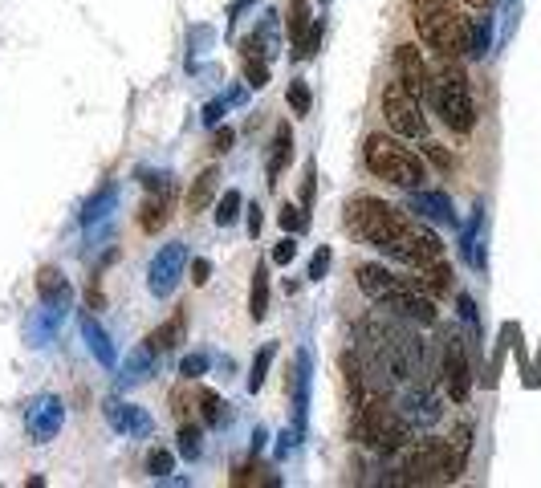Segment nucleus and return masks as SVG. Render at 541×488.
I'll return each mask as SVG.
<instances>
[{
  "instance_id": "f257e3e1",
  "label": "nucleus",
  "mask_w": 541,
  "mask_h": 488,
  "mask_svg": "<svg viewBox=\"0 0 541 488\" xmlns=\"http://www.w3.org/2000/svg\"><path fill=\"white\" fill-rule=\"evenodd\" d=\"M346 224L354 228V236H363L371 249H379L383 257L403 261L411 269H424V265H432V261L444 257L440 236L424 220H411L399 208H391L387 200L354 196L346 204Z\"/></svg>"
},
{
  "instance_id": "f03ea898",
  "label": "nucleus",
  "mask_w": 541,
  "mask_h": 488,
  "mask_svg": "<svg viewBox=\"0 0 541 488\" xmlns=\"http://www.w3.org/2000/svg\"><path fill=\"white\" fill-rule=\"evenodd\" d=\"M354 444H363V448H375L383 456H395L411 444V419L399 415L387 399H363L354 411Z\"/></svg>"
},
{
  "instance_id": "7ed1b4c3",
  "label": "nucleus",
  "mask_w": 541,
  "mask_h": 488,
  "mask_svg": "<svg viewBox=\"0 0 541 488\" xmlns=\"http://www.w3.org/2000/svg\"><path fill=\"white\" fill-rule=\"evenodd\" d=\"M468 452L456 448L452 440H411L403 448V464H399V480L403 484H452L464 472Z\"/></svg>"
},
{
  "instance_id": "20e7f679",
  "label": "nucleus",
  "mask_w": 541,
  "mask_h": 488,
  "mask_svg": "<svg viewBox=\"0 0 541 488\" xmlns=\"http://www.w3.org/2000/svg\"><path fill=\"white\" fill-rule=\"evenodd\" d=\"M363 163H367V171L375 179H387L403 192H415V188H424L428 183L424 159H419L415 151H407V147H399L391 135H371L363 143Z\"/></svg>"
},
{
  "instance_id": "39448f33",
  "label": "nucleus",
  "mask_w": 541,
  "mask_h": 488,
  "mask_svg": "<svg viewBox=\"0 0 541 488\" xmlns=\"http://www.w3.org/2000/svg\"><path fill=\"white\" fill-rule=\"evenodd\" d=\"M415 33L432 53H440L444 61L468 53V33H472V17H464L452 0L444 5H428V9H415Z\"/></svg>"
},
{
  "instance_id": "423d86ee",
  "label": "nucleus",
  "mask_w": 541,
  "mask_h": 488,
  "mask_svg": "<svg viewBox=\"0 0 541 488\" xmlns=\"http://www.w3.org/2000/svg\"><path fill=\"white\" fill-rule=\"evenodd\" d=\"M440 122L452 131V135H472L476 127V102H472V90H468V78L460 66H440V74H432V90H428Z\"/></svg>"
},
{
  "instance_id": "0eeeda50",
  "label": "nucleus",
  "mask_w": 541,
  "mask_h": 488,
  "mask_svg": "<svg viewBox=\"0 0 541 488\" xmlns=\"http://www.w3.org/2000/svg\"><path fill=\"white\" fill-rule=\"evenodd\" d=\"M383 122H387V131L399 135V139H424L428 135L424 102L411 98L399 82H387V90H383Z\"/></svg>"
},
{
  "instance_id": "6e6552de",
  "label": "nucleus",
  "mask_w": 541,
  "mask_h": 488,
  "mask_svg": "<svg viewBox=\"0 0 541 488\" xmlns=\"http://www.w3.org/2000/svg\"><path fill=\"white\" fill-rule=\"evenodd\" d=\"M379 310H387L391 318H399V322H411V326H436V297L432 293H424V289H415V285H403V289H395V293H387L383 301H379Z\"/></svg>"
},
{
  "instance_id": "1a4fd4ad",
  "label": "nucleus",
  "mask_w": 541,
  "mask_h": 488,
  "mask_svg": "<svg viewBox=\"0 0 541 488\" xmlns=\"http://www.w3.org/2000/svg\"><path fill=\"white\" fill-rule=\"evenodd\" d=\"M184 269H188V249L179 240L163 244V249L151 257V269H147V289L155 297H171L184 281Z\"/></svg>"
},
{
  "instance_id": "9d476101",
  "label": "nucleus",
  "mask_w": 541,
  "mask_h": 488,
  "mask_svg": "<svg viewBox=\"0 0 541 488\" xmlns=\"http://www.w3.org/2000/svg\"><path fill=\"white\" fill-rule=\"evenodd\" d=\"M395 82H399L411 98H419V102L428 98V90H432V70H428L424 49H419V45L407 41V45L395 49Z\"/></svg>"
},
{
  "instance_id": "9b49d317",
  "label": "nucleus",
  "mask_w": 541,
  "mask_h": 488,
  "mask_svg": "<svg viewBox=\"0 0 541 488\" xmlns=\"http://www.w3.org/2000/svg\"><path fill=\"white\" fill-rule=\"evenodd\" d=\"M66 423V403L57 395H37L25 407V427H29V440L33 444H49Z\"/></svg>"
},
{
  "instance_id": "f8f14e48",
  "label": "nucleus",
  "mask_w": 541,
  "mask_h": 488,
  "mask_svg": "<svg viewBox=\"0 0 541 488\" xmlns=\"http://www.w3.org/2000/svg\"><path fill=\"white\" fill-rule=\"evenodd\" d=\"M440 375H444V387H448L452 403H464V399L472 395V366H468V354H464L460 334H448V338H444V362H440Z\"/></svg>"
},
{
  "instance_id": "ddd939ff",
  "label": "nucleus",
  "mask_w": 541,
  "mask_h": 488,
  "mask_svg": "<svg viewBox=\"0 0 541 488\" xmlns=\"http://www.w3.org/2000/svg\"><path fill=\"white\" fill-rule=\"evenodd\" d=\"M310 387H314V358H310V350H297L293 375H289V399H293V427H297V432H306Z\"/></svg>"
},
{
  "instance_id": "4468645a",
  "label": "nucleus",
  "mask_w": 541,
  "mask_h": 488,
  "mask_svg": "<svg viewBox=\"0 0 541 488\" xmlns=\"http://www.w3.org/2000/svg\"><path fill=\"white\" fill-rule=\"evenodd\" d=\"M102 415H106V423L114 427L118 436H151V415L139 407V403H127V399H118V395H110L106 403H102Z\"/></svg>"
},
{
  "instance_id": "2eb2a0df",
  "label": "nucleus",
  "mask_w": 541,
  "mask_h": 488,
  "mask_svg": "<svg viewBox=\"0 0 541 488\" xmlns=\"http://www.w3.org/2000/svg\"><path fill=\"white\" fill-rule=\"evenodd\" d=\"M407 212H415L419 220H436V224H460L456 220V208H452V196L448 192H428V188H415L407 192Z\"/></svg>"
},
{
  "instance_id": "dca6fc26",
  "label": "nucleus",
  "mask_w": 541,
  "mask_h": 488,
  "mask_svg": "<svg viewBox=\"0 0 541 488\" xmlns=\"http://www.w3.org/2000/svg\"><path fill=\"white\" fill-rule=\"evenodd\" d=\"M354 277H358V289H363L371 301H383L387 293H395V289L411 285V277H399V273H391L387 265H375V261L358 265V269H354Z\"/></svg>"
},
{
  "instance_id": "f3484780",
  "label": "nucleus",
  "mask_w": 541,
  "mask_h": 488,
  "mask_svg": "<svg viewBox=\"0 0 541 488\" xmlns=\"http://www.w3.org/2000/svg\"><path fill=\"white\" fill-rule=\"evenodd\" d=\"M289 159H293V131H289V122H281V127L273 131L269 159H265V183H269V188H277V183H281V171H285Z\"/></svg>"
},
{
  "instance_id": "a211bd4d",
  "label": "nucleus",
  "mask_w": 541,
  "mask_h": 488,
  "mask_svg": "<svg viewBox=\"0 0 541 488\" xmlns=\"http://www.w3.org/2000/svg\"><path fill=\"white\" fill-rule=\"evenodd\" d=\"M37 297H41L45 305H53V310H66V301H70V281H66V273L53 269V265H45V269L37 273Z\"/></svg>"
},
{
  "instance_id": "6ab92c4d",
  "label": "nucleus",
  "mask_w": 541,
  "mask_h": 488,
  "mask_svg": "<svg viewBox=\"0 0 541 488\" xmlns=\"http://www.w3.org/2000/svg\"><path fill=\"white\" fill-rule=\"evenodd\" d=\"M159 354L151 350V346H135L131 354H127V366H123V375H118V383H123V387H139V383H147L151 375H155V362Z\"/></svg>"
},
{
  "instance_id": "aec40b11",
  "label": "nucleus",
  "mask_w": 541,
  "mask_h": 488,
  "mask_svg": "<svg viewBox=\"0 0 541 488\" xmlns=\"http://www.w3.org/2000/svg\"><path fill=\"white\" fill-rule=\"evenodd\" d=\"M82 338H86L90 354H94V358H98V362L106 366V371H114V366H118V350H114L110 334H106V330H102V326H98V322H94L90 314L82 318Z\"/></svg>"
},
{
  "instance_id": "412c9836",
  "label": "nucleus",
  "mask_w": 541,
  "mask_h": 488,
  "mask_svg": "<svg viewBox=\"0 0 541 488\" xmlns=\"http://www.w3.org/2000/svg\"><path fill=\"white\" fill-rule=\"evenodd\" d=\"M184 334H188V314H184V310H175L159 330H151L147 346H151L155 354H167V350H175L179 342H184Z\"/></svg>"
},
{
  "instance_id": "4be33fe9",
  "label": "nucleus",
  "mask_w": 541,
  "mask_h": 488,
  "mask_svg": "<svg viewBox=\"0 0 541 488\" xmlns=\"http://www.w3.org/2000/svg\"><path fill=\"white\" fill-rule=\"evenodd\" d=\"M216 192H220V171L216 167H204L196 179H192V188H188V212L196 216V212H204L212 200H216Z\"/></svg>"
},
{
  "instance_id": "5701e85b",
  "label": "nucleus",
  "mask_w": 541,
  "mask_h": 488,
  "mask_svg": "<svg viewBox=\"0 0 541 488\" xmlns=\"http://www.w3.org/2000/svg\"><path fill=\"white\" fill-rule=\"evenodd\" d=\"M167 220H171V196L151 192V196L143 200V208H139V228H143L147 236H159V228H167Z\"/></svg>"
},
{
  "instance_id": "b1692460",
  "label": "nucleus",
  "mask_w": 541,
  "mask_h": 488,
  "mask_svg": "<svg viewBox=\"0 0 541 488\" xmlns=\"http://www.w3.org/2000/svg\"><path fill=\"white\" fill-rule=\"evenodd\" d=\"M310 25H314V17H310V0H289V17H285V29H289V45H293V53L302 49V41H306Z\"/></svg>"
},
{
  "instance_id": "393cba45",
  "label": "nucleus",
  "mask_w": 541,
  "mask_h": 488,
  "mask_svg": "<svg viewBox=\"0 0 541 488\" xmlns=\"http://www.w3.org/2000/svg\"><path fill=\"white\" fill-rule=\"evenodd\" d=\"M196 411H200L204 427H224V423L232 419L228 403H224V399H220L216 391H208V387H200V391H196Z\"/></svg>"
},
{
  "instance_id": "a878e982",
  "label": "nucleus",
  "mask_w": 541,
  "mask_h": 488,
  "mask_svg": "<svg viewBox=\"0 0 541 488\" xmlns=\"http://www.w3.org/2000/svg\"><path fill=\"white\" fill-rule=\"evenodd\" d=\"M265 314H269V265H257L249 285V318L265 322Z\"/></svg>"
},
{
  "instance_id": "bb28decb",
  "label": "nucleus",
  "mask_w": 541,
  "mask_h": 488,
  "mask_svg": "<svg viewBox=\"0 0 541 488\" xmlns=\"http://www.w3.org/2000/svg\"><path fill=\"white\" fill-rule=\"evenodd\" d=\"M179 456L184 460H200L204 456V427L179 419Z\"/></svg>"
},
{
  "instance_id": "cd10ccee",
  "label": "nucleus",
  "mask_w": 541,
  "mask_h": 488,
  "mask_svg": "<svg viewBox=\"0 0 541 488\" xmlns=\"http://www.w3.org/2000/svg\"><path fill=\"white\" fill-rule=\"evenodd\" d=\"M240 208H245V196H240L236 188H228V192L220 196V204H216V224H220V228H232V224L240 220Z\"/></svg>"
},
{
  "instance_id": "c85d7f7f",
  "label": "nucleus",
  "mask_w": 541,
  "mask_h": 488,
  "mask_svg": "<svg viewBox=\"0 0 541 488\" xmlns=\"http://www.w3.org/2000/svg\"><path fill=\"white\" fill-rule=\"evenodd\" d=\"M273 358H277V346L269 342V346H261V354L253 358V371H249V391L257 395L261 387H265V379H269V366H273Z\"/></svg>"
},
{
  "instance_id": "c756f323",
  "label": "nucleus",
  "mask_w": 541,
  "mask_h": 488,
  "mask_svg": "<svg viewBox=\"0 0 541 488\" xmlns=\"http://www.w3.org/2000/svg\"><path fill=\"white\" fill-rule=\"evenodd\" d=\"M277 224H281L285 232H293V236H302V232L310 228V216H306V208H297V204H285V208L277 212Z\"/></svg>"
},
{
  "instance_id": "7c9ffc66",
  "label": "nucleus",
  "mask_w": 541,
  "mask_h": 488,
  "mask_svg": "<svg viewBox=\"0 0 541 488\" xmlns=\"http://www.w3.org/2000/svg\"><path fill=\"white\" fill-rule=\"evenodd\" d=\"M489 53V17H472L468 33V57H485Z\"/></svg>"
},
{
  "instance_id": "2f4dec72",
  "label": "nucleus",
  "mask_w": 541,
  "mask_h": 488,
  "mask_svg": "<svg viewBox=\"0 0 541 488\" xmlns=\"http://www.w3.org/2000/svg\"><path fill=\"white\" fill-rule=\"evenodd\" d=\"M285 98H289V106H293L297 118H306V114L314 110V94H310L306 82H289V94H285Z\"/></svg>"
},
{
  "instance_id": "473e14b6",
  "label": "nucleus",
  "mask_w": 541,
  "mask_h": 488,
  "mask_svg": "<svg viewBox=\"0 0 541 488\" xmlns=\"http://www.w3.org/2000/svg\"><path fill=\"white\" fill-rule=\"evenodd\" d=\"M245 82L253 90H265L269 86V61H257V53H245Z\"/></svg>"
},
{
  "instance_id": "72a5a7b5",
  "label": "nucleus",
  "mask_w": 541,
  "mask_h": 488,
  "mask_svg": "<svg viewBox=\"0 0 541 488\" xmlns=\"http://www.w3.org/2000/svg\"><path fill=\"white\" fill-rule=\"evenodd\" d=\"M114 200H118V192H114V188H102V192H98V196H94V200L86 204V216H82V220H86V224L102 220V216H106V212L114 208Z\"/></svg>"
},
{
  "instance_id": "f704fd0d",
  "label": "nucleus",
  "mask_w": 541,
  "mask_h": 488,
  "mask_svg": "<svg viewBox=\"0 0 541 488\" xmlns=\"http://www.w3.org/2000/svg\"><path fill=\"white\" fill-rule=\"evenodd\" d=\"M171 468H175V456H171L167 448H151V452H147V476L163 480V476H171Z\"/></svg>"
},
{
  "instance_id": "c9c22d12",
  "label": "nucleus",
  "mask_w": 541,
  "mask_h": 488,
  "mask_svg": "<svg viewBox=\"0 0 541 488\" xmlns=\"http://www.w3.org/2000/svg\"><path fill=\"white\" fill-rule=\"evenodd\" d=\"M179 375H184L188 383L204 379V375H208V354H188L184 362H179Z\"/></svg>"
},
{
  "instance_id": "e433bc0d",
  "label": "nucleus",
  "mask_w": 541,
  "mask_h": 488,
  "mask_svg": "<svg viewBox=\"0 0 541 488\" xmlns=\"http://www.w3.org/2000/svg\"><path fill=\"white\" fill-rule=\"evenodd\" d=\"M143 188H147V192H159V196H171L175 183H171L167 171H159V175H155V171H143Z\"/></svg>"
},
{
  "instance_id": "4c0bfd02",
  "label": "nucleus",
  "mask_w": 541,
  "mask_h": 488,
  "mask_svg": "<svg viewBox=\"0 0 541 488\" xmlns=\"http://www.w3.org/2000/svg\"><path fill=\"white\" fill-rule=\"evenodd\" d=\"M293 257H297V240L293 232H285V240L273 244V265H293Z\"/></svg>"
},
{
  "instance_id": "58836bf2",
  "label": "nucleus",
  "mask_w": 541,
  "mask_h": 488,
  "mask_svg": "<svg viewBox=\"0 0 541 488\" xmlns=\"http://www.w3.org/2000/svg\"><path fill=\"white\" fill-rule=\"evenodd\" d=\"M330 261H334V253H330L326 244H322V249L310 257V281H322V277L330 273Z\"/></svg>"
},
{
  "instance_id": "ea45409f",
  "label": "nucleus",
  "mask_w": 541,
  "mask_h": 488,
  "mask_svg": "<svg viewBox=\"0 0 541 488\" xmlns=\"http://www.w3.org/2000/svg\"><path fill=\"white\" fill-rule=\"evenodd\" d=\"M424 155H428V159H432L436 167H444V171H452V155H448V151H444V147H440L436 139H428V135H424Z\"/></svg>"
},
{
  "instance_id": "a19ab883",
  "label": "nucleus",
  "mask_w": 541,
  "mask_h": 488,
  "mask_svg": "<svg viewBox=\"0 0 541 488\" xmlns=\"http://www.w3.org/2000/svg\"><path fill=\"white\" fill-rule=\"evenodd\" d=\"M212 277V261L208 257H192V285H208Z\"/></svg>"
},
{
  "instance_id": "79ce46f5",
  "label": "nucleus",
  "mask_w": 541,
  "mask_h": 488,
  "mask_svg": "<svg viewBox=\"0 0 541 488\" xmlns=\"http://www.w3.org/2000/svg\"><path fill=\"white\" fill-rule=\"evenodd\" d=\"M314 179H318V171H314V163H310V167H306V188H302V208L314 204Z\"/></svg>"
},
{
  "instance_id": "37998d69",
  "label": "nucleus",
  "mask_w": 541,
  "mask_h": 488,
  "mask_svg": "<svg viewBox=\"0 0 541 488\" xmlns=\"http://www.w3.org/2000/svg\"><path fill=\"white\" fill-rule=\"evenodd\" d=\"M232 139H236V135H232L228 127H224V131H216V135H212V151H216V155H224V151L232 147Z\"/></svg>"
},
{
  "instance_id": "c03bdc74",
  "label": "nucleus",
  "mask_w": 541,
  "mask_h": 488,
  "mask_svg": "<svg viewBox=\"0 0 541 488\" xmlns=\"http://www.w3.org/2000/svg\"><path fill=\"white\" fill-rule=\"evenodd\" d=\"M224 106H228V102H220V98L204 106V122H208V127H216V122H220V110H224Z\"/></svg>"
},
{
  "instance_id": "a18cd8bd",
  "label": "nucleus",
  "mask_w": 541,
  "mask_h": 488,
  "mask_svg": "<svg viewBox=\"0 0 541 488\" xmlns=\"http://www.w3.org/2000/svg\"><path fill=\"white\" fill-rule=\"evenodd\" d=\"M261 228H265V216H261V208H249V236L257 240V236H261Z\"/></svg>"
},
{
  "instance_id": "49530a36",
  "label": "nucleus",
  "mask_w": 541,
  "mask_h": 488,
  "mask_svg": "<svg viewBox=\"0 0 541 488\" xmlns=\"http://www.w3.org/2000/svg\"><path fill=\"white\" fill-rule=\"evenodd\" d=\"M265 448V432H261V427H257V432H253V456Z\"/></svg>"
},
{
  "instance_id": "de8ad7c7",
  "label": "nucleus",
  "mask_w": 541,
  "mask_h": 488,
  "mask_svg": "<svg viewBox=\"0 0 541 488\" xmlns=\"http://www.w3.org/2000/svg\"><path fill=\"white\" fill-rule=\"evenodd\" d=\"M464 5H476V9H489L493 0H464Z\"/></svg>"
},
{
  "instance_id": "09e8293b",
  "label": "nucleus",
  "mask_w": 541,
  "mask_h": 488,
  "mask_svg": "<svg viewBox=\"0 0 541 488\" xmlns=\"http://www.w3.org/2000/svg\"><path fill=\"white\" fill-rule=\"evenodd\" d=\"M249 5V0H236V5H232V13H240V9H245Z\"/></svg>"
}]
</instances>
